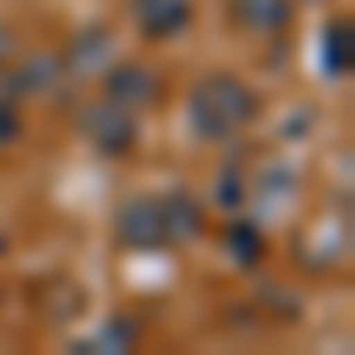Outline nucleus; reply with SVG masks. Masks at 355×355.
I'll return each instance as SVG.
<instances>
[{
	"label": "nucleus",
	"instance_id": "nucleus-1",
	"mask_svg": "<svg viewBox=\"0 0 355 355\" xmlns=\"http://www.w3.org/2000/svg\"><path fill=\"white\" fill-rule=\"evenodd\" d=\"M251 114H256V100L242 81H204L194 90V123L209 137L242 128Z\"/></svg>",
	"mask_w": 355,
	"mask_h": 355
},
{
	"label": "nucleus",
	"instance_id": "nucleus-2",
	"mask_svg": "<svg viewBox=\"0 0 355 355\" xmlns=\"http://www.w3.org/2000/svg\"><path fill=\"white\" fill-rule=\"evenodd\" d=\"M190 19V0H142V28L147 33H175Z\"/></svg>",
	"mask_w": 355,
	"mask_h": 355
}]
</instances>
